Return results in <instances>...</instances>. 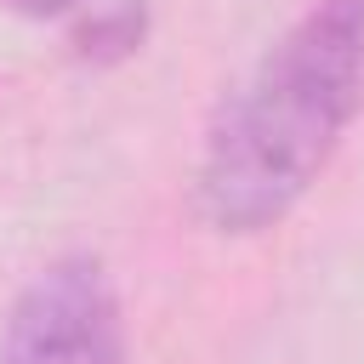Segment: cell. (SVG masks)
<instances>
[{
	"label": "cell",
	"instance_id": "obj_2",
	"mask_svg": "<svg viewBox=\"0 0 364 364\" xmlns=\"http://www.w3.org/2000/svg\"><path fill=\"white\" fill-rule=\"evenodd\" d=\"M6 364H125L119 296L97 256H63L40 267L11 318H6Z\"/></svg>",
	"mask_w": 364,
	"mask_h": 364
},
{
	"label": "cell",
	"instance_id": "obj_1",
	"mask_svg": "<svg viewBox=\"0 0 364 364\" xmlns=\"http://www.w3.org/2000/svg\"><path fill=\"white\" fill-rule=\"evenodd\" d=\"M364 97V0H318L222 102L199 159V216L222 233L273 228L330 165Z\"/></svg>",
	"mask_w": 364,
	"mask_h": 364
},
{
	"label": "cell",
	"instance_id": "obj_3",
	"mask_svg": "<svg viewBox=\"0 0 364 364\" xmlns=\"http://www.w3.org/2000/svg\"><path fill=\"white\" fill-rule=\"evenodd\" d=\"M11 11H28V17H46V11H68V6H80V0H6Z\"/></svg>",
	"mask_w": 364,
	"mask_h": 364
}]
</instances>
